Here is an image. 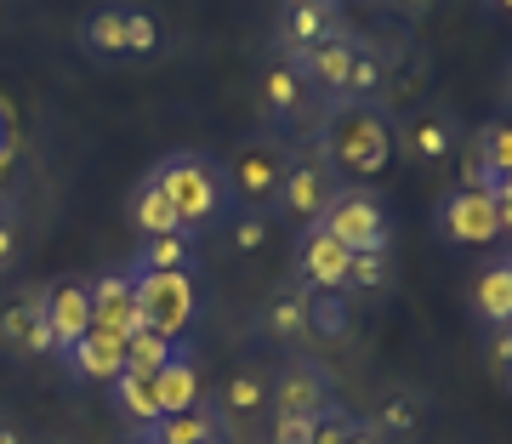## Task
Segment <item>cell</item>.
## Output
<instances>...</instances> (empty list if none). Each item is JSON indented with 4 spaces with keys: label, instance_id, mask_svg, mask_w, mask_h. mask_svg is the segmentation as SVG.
Listing matches in <instances>:
<instances>
[{
    "label": "cell",
    "instance_id": "obj_1",
    "mask_svg": "<svg viewBox=\"0 0 512 444\" xmlns=\"http://www.w3.org/2000/svg\"><path fill=\"white\" fill-rule=\"evenodd\" d=\"M313 154L342 183H376L393 166V120L387 103H325L313 126Z\"/></svg>",
    "mask_w": 512,
    "mask_h": 444
},
{
    "label": "cell",
    "instance_id": "obj_2",
    "mask_svg": "<svg viewBox=\"0 0 512 444\" xmlns=\"http://www.w3.org/2000/svg\"><path fill=\"white\" fill-rule=\"evenodd\" d=\"M154 183L165 188V200L177 211V228L183 234H211L222 228V217L234 211V194H228V177H222V154H205V148H171L154 160Z\"/></svg>",
    "mask_w": 512,
    "mask_h": 444
},
{
    "label": "cell",
    "instance_id": "obj_3",
    "mask_svg": "<svg viewBox=\"0 0 512 444\" xmlns=\"http://www.w3.org/2000/svg\"><path fill=\"white\" fill-rule=\"evenodd\" d=\"M291 137L256 126L245 131L228 154H222V177H228V194H234L239 211H274V194L285 183V166H291Z\"/></svg>",
    "mask_w": 512,
    "mask_h": 444
},
{
    "label": "cell",
    "instance_id": "obj_4",
    "mask_svg": "<svg viewBox=\"0 0 512 444\" xmlns=\"http://www.w3.org/2000/svg\"><path fill=\"white\" fill-rule=\"evenodd\" d=\"M325 234L330 240H342L359 257V251H393V234H399V222H393V205L376 194L370 183H342L336 188V200L325 205Z\"/></svg>",
    "mask_w": 512,
    "mask_h": 444
},
{
    "label": "cell",
    "instance_id": "obj_5",
    "mask_svg": "<svg viewBox=\"0 0 512 444\" xmlns=\"http://www.w3.org/2000/svg\"><path fill=\"white\" fill-rule=\"evenodd\" d=\"M336 370L319 359V353H285L274 365V376H268V410H285V416H325L330 405H342L336 399Z\"/></svg>",
    "mask_w": 512,
    "mask_h": 444
},
{
    "label": "cell",
    "instance_id": "obj_6",
    "mask_svg": "<svg viewBox=\"0 0 512 444\" xmlns=\"http://www.w3.org/2000/svg\"><path fill=\"white\" fill-rule=\"evenodd\" d=\"M461 143H467V120L450 103H421V109L399 114V126H393V148L410 166H444L461 154Z\"/></svg>",
    "mask_w": 512,
    "mask_h": 444
},
{
    "label": "cell",
    "instance_id": "obj_7",
    "mask_svg": "<svg viewBox=\"0 0 512 444\" xmlns=\"http://www.w3.org/2000/svg\"><path fill=\"white\" fill-rule=\"evenodd\" d=\"M256 103H262V120H268V131H279V137H296V131L319 126V114H325V103L308 92V80L296 74L291 57H274L268 69H262V80H256Z\"/></svg>",
    "mask_w": 512,
    "mask_h": 444
},
{
    "label": "cell",
    "instance_id": "obj_8",
    "mask_svg": "<svg viewBox=\"0 0 512 444\" xmlns=\"http://www.w3.org/2000/svg\"><path fill=\"white\" fill-rule=\"evenodd\" d=\"M137 319L165 342H188L200 319V279L194 274H137Z\"/></svg>",
    "mask_w": 512,
    "mask_h": 444
},
{
    "label": "cell",
    "instance_id": "obj_9",
    "mask_svg": "<svg viewBox=\"0 0 512 444\" xmlns=\"http://www.w3.org/2000/svg\"><path fill=\"white\" fill-rule=\"evenodd\" d=\"M336 188H342V177L313 154V148H296L291 166H285V183H279L274 194V211L268 217L291 222V228H313V222L325 217V205L336 200Z\"/></svg>",
    "mask_w": 512,
    "mask_h": 444
},
{
    "label": "cell",
    "instance_id": "obj_10",
    "mask_svg": "<svg viewBox=\"0 0 512 444\" xmlns=\"http://www.w3.org/2000/svg\"><path fill=\"white\" fill-rule=\"evenodd\" d=\"M348 262H353V251L342 240H330L325 222L296 228V240H291V285H302L308 296L348 291Z\"/></svg>",
    "mask_w": 512,
    "mask_h": 444
},
{
    "label": "cell",
    "instance_id": "obj_11",
    "mask_svg": "<svg viewBox=\"0 0 512 444\" xmlns=\"http://www.w3.org/2000/svg\"><path fill=\"white\" fill-rule=\"evenodd\" d=\"M433 234L456 251H484V245L501 240V222H495V200L490 194H473V188H450L439 205H433Z\"/></svg>",
    "mask_w": 512,
    "mask_h": 444
},
{
    "label": "cell",
    "instance_id": "obj_12",
    "mask_svg": "<svg viewBox=\"0 0 512 444\" xmlns=\"http://www.w3.org/2000/svg\"><path fill=\"white\" fill-rule=\"evenodd\" d=\"M0 353L6 359L57 353V336L46 325V285H23V291H12V302H0Z\"/></svg>",
    "mask_w": 512,
    "mask_h": 444
},
{
    "label": "cell",
    "instance_id": "obj_13",
    "mask_svg": "<svg viewBox=\"0 0 512 444\" xmlns=\"http://www.w3.org/2000/svg\"><path fill=\"white\" fill-rule=\"evenodd\" d=\"M359 52H365V35L348 23V29H336L330 40H319L313 52L291 57V63H296V74L308 80V92L319 97V103H342V97H348V80H353Z\"/></svg>",
    "mask_w": 512,
    "mask_h": 444
},
{
    "label": "cell",
    "instance_id": "obj_14",
    "mask_svg": "<svg viewBox=\"0 0 512 444\" xmlns=\"http://www.w3.org/2000/svg\"><path fill=\"white\" fill-rule=\"evenodd\" d=\"M336 29H348L342 0H308V6H279L274 18V57H302L319 40H330Z\"/></svg>",
    "mask_w": 512,
    "mask_h": 444
},
{
    "label": "cell",
    "instance_id": "obj_15",
    "mask_svg": "<svg viewBox=\"0 0 512 444\" xmlns=\"http://www.w3.org/2000/svg\"><path fill=\"white\" fill-rule=\"evenodd\" d=\"M308 302L313 296L302 291V285H274V291L262 296V308H256V336L268 342V348H302V342H313L308 331Z\"/></svg>",
    "mask_w": 512,
    "mask_h": 444
},
{
    "label": "cell",
    "instance_id": "obj_16",
    "mask_svg": "<svg viewBox=\"0 0 512 444\" xmlns=\"http://www.w3.org/2000/svg\"><path fill=\"white\" fill-rule=\"evenodd\" d=\"M154 444H239V427L217 410V399H200L188 410H165L160 422L143 427Z\"/></svg>",
    "mask_w": 512,
    "mask_h": 444
},
{
    "label": "cell",
    "instance_id": "obj_17",
    "mask_svg": "<svg viewBox=\"0 0 512 444\" xmlns=\"http://www.w3.org/2000/svg\"><path fill=\"white\" fill-rule=\"evenodd\" d=\"M143 325L137 319V274H131V262L120 268H103L92 274V331H109V336H131Z\"/></svg>",
    "mask_w": 512,
    "mask_h": 444
},
{
    "label": "cell",
    "instance_id": "obj_18",
    "mask_svg": "<svg viewBox=\"0 0 512 444\" xmlns=\"http://www.w3.org/2000/svg\"><path fill=\"white\" fill-rule=\"evenodd\" d=\"M46 325H52L57 348H69L80 336L92 331V279L80 274H63L46 285Z\"/></svg>",
    "mask_w": 512,
    "mask_h": 444
},
{
    "label": "cell",
    "instance_id": "obj_19",
    "mask_svg": "<svg viewBox=\"0 0 512 444\" xmlns=\"http://www.w3.org/2000/svg\"><path fill=\"white\" fill-rule=\"evenodd\" d=\"M57 359H63V370H69L74 382H103V388H109L114 376L126 370V336L86 331L80 342H69V348H57Z\"/></svg>",
    "mask_w": 512,
    "mask_h": 444
},
{
    "label": "cell",
    "instance_id": "obj_20",
    "mask_svg": "<svg viewBox=\"0 0 512 444\" xmlns=\"http://www.w3.org/2000/svg\"><path fill=\"white\" fill-rule=\"evenodd\" d=\"M126 35H131V0H103L80 23V52L92 63H126Z\"/></svg>",
    "mask_w": 512,
    "mask_h": 444
},
{
    "label": "cell",
    "instance_id": "obj_21",
    "mask_svg": "<svg viewBox=\"0 0 512 444\" xmlns=\"http://www.w3.org/2000/svg\"><path fill=\"white\" fill-rule=\"evenodd\" d=\"M109 410L126 422V433H143L148 422H160V388H154V370H120L109 382Z\"/></svg>",
    "mask_w": 512,
    "mask_h": 444
},
{
    "label": "cell",
    "instance_id": "obj_22",
    "mask_svg": "<svg viewBox=\"0 0 512 444\" xmlns=\"http://www.w3.org/2000/svg\"><path fill=\"white\" fill-rule=\"evenodd\" d=\"M200 262V240L171 228V234H148L137 240V257H131V274H194Z\"/></svg>",
    "mask_w": 512,
    "mask_h": 444
},
{
    "label": "cell",
    "instance_id": "obj_23",
    "mask_svg": "<svg viewBox=\"0 0 512 444\" xmlns=\"http://www.w3.org/2000/svg\"><path fill=\"white\" fill-rule=\"evenodd\" d=\"M211 399H217V410L239 427V422H251L256 410H268V376L256 370V359H245V365H234L222 376V388L211 393Z\"/></svg>",
    "mask_w": 512,
    "mask_h": 444
},
{
    "label": "cell",
    "instance_id": "obj_24",
    "mask_svg": "<svg viewBox=\"0 0 512 444\" xmlns=\"http://www.w3.org/2000/svg\"><path fill=\"white\" fill-rule=\"evenodd\" d=\"M421 422H427L421 388H393V393H382V405L370 410V427H376L387 444H410L421 433Z\"/></svg>",
    "mask_w": 512,
    "mask_h": 444
},
{
    "label": "cell",
    "instance_id": "obj_25",
    "mask_svg": "<svg viewBox=\"0 0 512 444\" xmlns=\"http://www.w3.org/2000/svg\"><path fill=\"white\" fill-rule=\"evenodd\" d=\"M473 319L484 331H501L512 319V257L484 262V274L473 279Z\"/></svg>",
    "mask_w": 512,
    "mask_h": 444
},
{
    "label": "cell",
    "instance_id": "obj_26",
    "mask_svg": "<svg viewBox=\"0 0 512 444\" xmlns=\"http://www.w3.org/2000/svg\"><path fill=\"white\" fill-rule=\"evenodd\" d=\"M154 388H160V416H165V410H188V405H200V399H205L200 365H194V348H188V342L171 353L160 370H154Z\"/></svg>",
    "mask_w": 512,
    "mask_h": 444
},
{
    "label": "cell",
    "instance_id": "obj_27",
    "mask_svg": "<svg viewBox=\"0 0 512 444\" xmlns=\"http://www.w3.org/2000/svg\"><path fill=\"white\" fill-rule=\"evenodd\" d=\"M126 222L137 228V240H148V234H171V228H177V211H171V200H165V188L154 183V171H143V177L131 183Z\"/></svg>",
    "mask_w": 512,
    "mask_h": 444
},
{
    "label": "cell",
    "instance_id": "obj_28",
    "mask_svg": "<svg viewBox=\"0 0 512 444\" xmlns=\"http://www.w3.org/2000/svg\"><path fill=\"white\" fill-rule=\"evenodd\" d=\"M222 234H228V251L234 257H256L268 245V234H274V217L268 211H228L222 217Z\"/></svg>",
    "mask_w": 512,
    "mask_h": 444
},
{
    "label": "cell",
    "instance_id": "obj_29",
    "mask_svg": "<svg viewBox=\"0 0 512 444\" xmlns=\"http://www.w3.org/2000/svg\"><path fill=\"white\" fill-rule=\"evenodd\" d=\"M399 279V262H393V251H359V257L348 262V291L370 296V291H387Z\"/></svg>",
    "mask_w": 512,
    "mask_h": 444
},
{
    "label": "cell",
    "instance_id": "obj_30",
    "mask_svg": "<svg viewBox=\"0 0 512 444\" xmlns=\"http://www.w3.org/2000/svg\"><path fill=\"white\" fill-rule=\"evenodd\" d=\"M308 331H313V336H325V342L348 336V331H353V308H348V296H342V291L313 296V302H308Z\"/></svg>",
    "mask_w": 512,
    "mask_h": 444
},
{
    "label": "cell",
    "instance_id": "obj_31",
    "mask_svg": "<svg viewBox=\"0 0 512 444\" xmlns=\"http://www.w3.org/2000/svg\"><path fill=\"white\" fill-rule=\"evenodd\" d=\"M165 52V23L131 0V35H126V63H148V57Z\"/></svg>",
    "mask_w": 512,
    "mask_h": 444
},
{
    "label": "cell",
    "instance_id": "obj_32",
    "mask_svg": "<svg viewBox=\"0 0 512 444\" xmlns=\"http://www.w3.org/2000/svg\"><path fill=\"white\" fill-rule=\"evenodd\" d=\"M183 348V342H165L160 331H148V325H137V331L126 336V365L131 370H160L171 353Z\"/></svg>",
    "mask_w": 512,
    "mask_h": 444
},
{
    "label": "cell",
    "instance_id": "obj_33",
    "mask_svg": "<svg viewBox=\"0 0 512 444\" xmlns=\"http://www.w3.org/2000/svg\"><path fill=\"white\" fill-rule=\"evenodd\" d=\"M23 245H29V222H23V205H0V279L23 262Z\"/></svg>",
    "mask_w": 512,
    "mask_h": 444
},
{
    "label": "cell",
    "instance_id": "obj_34",
    "mask_svg": "<svg viewBox=\"0 0 512 444\" xmlns=\"http://www.w3.org/2000/svg\"><path fill=\"white\" fill-rule=\"evenodd\" d=\"M359 410H348V405H330L325 416H313V439L308 444H353L359 439Z\"/></svg>",
    "mask_w": 512,
    "mask_h": 444
},
{
    "label": "cell",
    "instance_id": "obj_35",
    "mask_svg": "<svg viewBox=\"0 0 512 444\" xmlns=\"http://www.w3.org/2000/svg\"><path fill=\"white\" fill-rule=\"evenodd\" d=\"M478 143L490 148L495 171L507 177V171H512V114H501V120H484V126H478Z\"/></svg>",
    "mask_w": 512,
    "mask_h": 444
},
{
    "label": "cell",
    "instance_id": "obj_36",
    "mask_svg": "<svg viewBox=\"0 0 512 444\" xmlns=\"http://www.w3.org/2000/svg\"><path fill=\"white\" fill-rule=\"evenodd\" d=\"M313 422L308 416H285V410H268V444H308Z\"/></svg>",
    "mask_w": 512,
    "mask_h": 444
},
{
    "label": "cell",
    "instance_id": "obj_37",
    "mask_svg": "<svg viewBox=\"0 0 512 444\" xmlns=\"http://www.w3.org/2000/svg\"><path fill=\"white\" fill-rule=\"evenodd\" d=\"M484 365H490L495 376H507L512 370V319L501 325V331H490V342H484Z\"/></svg>",
    "mask_w": 512,
    "mask_h": 444
},
{
    "label": "cell",
    "instance_id": "obj_38",
    "mask_svg": "<svg viewBox=\"0 0 512 444\" xmlns=\"http://www.w3.org/2000/svg\"><path fill=\"white\" fill-rule=\"evenodd\" d=\"M490 200H495V222H501V240H512V171L501 177V188H495Z\"/></svg>",
    "mask_w": 512,
    "mask_h": 444
},
{
    "label": "cell",
    "instance_id": "obj_39",
    "mask_svg": "<svg viewBox=\"0 0 512 444\" xmlns=\"http://www.w3.org/2000/svg\"><path fill=\"white\" fill-rule=\"evenodd\" d=\"M0 160H18V126H12L6 103H0Z\"/></svg>",
    "mask_w": 512,
    "mask_h": 444
},
{
    "label": "cell",
    "instance_id": "obj_40",
    "mask_svg": "<svg viewBox=\"0 0 512 444\" xmlns=\"http://www.w3.org/2000/svg\"><path fill=\"white\" fill-rule=\"evenodd\" d=\"M0 205H18V160H0Z\"/></svg>",
    "mask_w": 512,
    "mask_h": 444
},
{
    "label": "cell",
    "instance_id": "obj_41",
    "mask_svg": "<svg viewBox=\"0 0 512 444\" xmlns=\"http://www.w3.org/2000/svg\"><path fill=\"white\" fill-rule=\"evenodd\" d=\"M0 444H29V433L18 427V416H6V410H0Z\"/></svg>",
    "mask_w": 512,
    "mask_h": 444
},
{
    "label": "cell",
    "instance_id": "obj_42",
    "mask_svg": "<svg viewBox=\"0 0 512 444\" xmlns=\"http://www.w3.org/2000/svg\"><path fill=\"white\" fill-rule=\"evenodd\" d=\"M353 444H387V439L376 433V427H370V416H365V422H359V439H353Z\"/></svg>",
    "mask_w": 512,
    "mask_h": 444
},
{
    "label": "cell",
    "instance_id": "obj_43",
    "mask_svg": "<svg viewBox=\"0 0 512 444\" xmlns=\"http://www.w3.org/2000/svg\"><path fill=\"white\" fill-rule=\"evenodd\" d=\"M114 444H154L148 433H126V439H114Z\"/></svg>",
    "mask_w": 512,
    "mask_h": 444
},
{
    "label": "cell",
    "instance_id": "obj_44",
    "mask_svg": "<svg viewBox=\"0 0 512 444\" xmlns=\"http://www.w3.org/2000/svg\"><path fill=\"white\" fill-rule=\"evenodd\" d=\"M490 6H501V12H512V0H490Z\"/></svg>",
    "mask_w": 512,
    "mask_h": 444
},
{
    "label": "cell",
    "instance_id": "obj_45",
    "mask_svg": "<svg viewBox=\"0 0 512 444\" xmlns=\"http://www.w3.org/2000/svg\"><path fill=\"white\" fill-rule=\"evenodd\" d=\"M279 6H308V0H279Z\"/></svg>",
    "mask_w": 512,
    "mask_h": 444
},
{
    "label": "cell",
    "instance_id": "obj_46",
    "mask_svg": "<svg viewBox=\"0 0 512 444\" xmlns=\"http://www.w3.org/2000/svg\"><path fill=\"white\" fill-rule=\"evenodd\" d=\"M57 444H74V439H57Z\"/></svg>",
    "mask_w": 512,
    "mask_h": 444
}]
</instances>
